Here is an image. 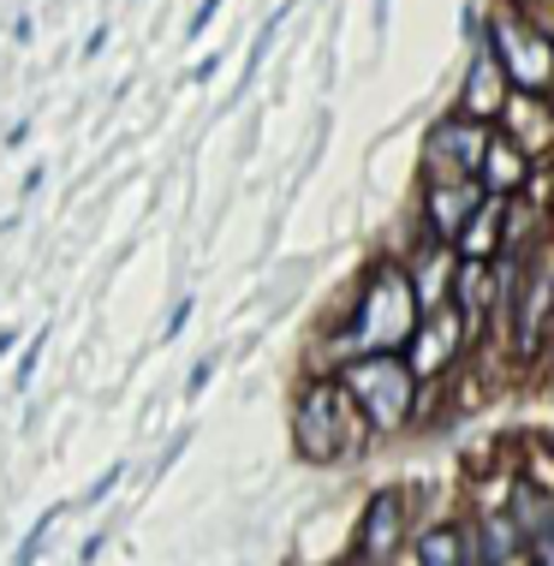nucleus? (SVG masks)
I'll use <instances>...</instances> for the list:
<instances>
[{
	"mask_svg": "<svg viewBox=\"0 0 554 566\" xmlns=\"http://www.w3.org/2000/svg\"><path fill=\"white\" fill-rule=\"evenodd\" d=\"M418 323H424V304H418L411 274L394 269V263H376L358 286L352 323L334 334V352H341V364L346 358H376V352H406Z\"/></svg>",
	"mask_w": 554,
	"mask_h": 566,
	"instance_id": "obj_1",
	"label": "nucleus"
},
{
	"mask_svg": "<svg viewBox=\"0 0 554 566\" xmlns=\"http://www.w3.org/2000/svg\"><path fill=\"white\" fill-rule=\"evenodd\" d=\"M369 436H376L369 418L334 376L304 381L299 406H292V441H299L304 465H334V459H346V453H364Z\"/></svg>",
	"mask_w": 554,
	"mask_h": 566,
	"instance_id": "obj_2",
	"label": "nucleus"
},
{
	"mask_svg": "<svg viewBox=\"0 0 554 566\" xmlns=\"http://www.w3.org/2000/svg\"><path fill=\"white\" fill-rule=\"evenodd\" d=\"M334 381L358 400V411L369 418V430L388 436L399 423H411L418 411V370L406 364V352H376V358H346Z\"/></svg>",
	"mask_w": 554,
	"mask_h": 566,
	"instance_id": "obj_3",
	"label": "nucleus"
},
{
	"mask_svg": "<svg viewBox=\"0 0 554 566\" xmlns=\"http://www.w3.org/2000/svg\"><path fill=\"white\" fill-rule=\"evenodd\" d=\"M483 42L495 49L506 84H513V96H548V90H554V49L543 42V30L513 7V0L489 12Z\"/></svg>",
	"mask_w": 554,
	"mask_h": 566,
	"instance_id": "obj_4",
	"label": "nucleus"
},
{
	"mask_svg": "<svg viewBox=\"0 0 554 566\" xmlns=\"http://www.w3.org/2000/svg\"><path fill=\"white\" fill-rule=\"evenodd\" d=\"M489 144H495V132H489L483 119H471V114L436 119V132H429V144H424L429 186H459V179H477V174H483Z\"/></svg>",
	"mask_w": 554,
	"mask_h": 566,
	"instance_id": "obj_5",
	"label": "nucleus"
},
{
	"mask_svg": "<svg viewBox=\"0 0 554 566\" xmlns=\"http://www.w3.org/2000/svg\"><path fill=\"white\" fill-rule=\"evenodd\" d=\"M554 316V244L536 239L525 251V286H519V304H513V346L519 358H531L543 346V323Z\"/></svg>",
	"mask_w": 554,
	"mask_h": 566,
	"instance_id": "obj_6",
	"label": "nucleus"
},
{
	"mask_svg": "<svg viewBox=\"0 0 554 566\" xmlns=\"http://www.w3.org/2000/svg\"><path fill=\"white\" fill-rule=\"evenodd\" d=\"M406 507H411L406 489H376L364 518H358V531H352V555L369 566H394L399 543H406V518H411Z\"/></svg>",
	"mask_w": 554,
	"mask_h": 566,
	"instance_id": "obj_7",
	"label": "nucleus"
},
{
	"mask_svg": "<svg viewBox=\"0 0 554 566\" xmlns=\"http://www.w3.org/2000/svg\"><path fill=\"white\" fill-rule=\"evenodd\" d=\"M459 340H466V311L448 298L441 311H429L418 323V334H411V346H406V364L418 370V381H429L459 358Z\"/></svg>",
	"mask_w": 554,
	"mask_h": 566,
	"instance_id": "obj_8",
	"label": "nucleus"
},
{
	"mask_svg": "<svg viewBox=\"0 0 554 566\" xmlns=\"http://www.w3.org/2000/svg\"><path fill=\"white\" fill-rule=\"evenodd\" d=\"M483 203H489L483 179L429 186V191H424V227H429V239H436V244H459V239H466V227L483 216Z\"/></svg>",
	"mask_w": 554,
	"mask_h": 566,
	"instance_id": "obj_9",
	"label": "nucleus"
},
{
	"mask_svg": "<svg viewBox=\"0 0 554 566\" xmlns=\"http://www.w3.org/2000/svg\"><path fill=\"white\" fill-rule=\"evenodd\" d=\"M506 102H513V84H506V72H501V60L489 42H477V54H471V72H466V90H459V114H471V119H501L506 114Z\"/></svg>",
	"mask_w": 554,
	"mask_h": 566,
	"instance_id": "obj_10",
	"label": "nucleus"
},
{
	"mask_svg": "<svg viewBox=\"0 0 554 566\" xmlns=\"http://www.w3.org/2000/svg\"><path fill=\"white\" fill-rule=\"evenodd\" d=\"M501 137H513L525 156H536V149H554V108H548V96H513V102H506Z\"/></svg>",
	"mask_w": 554,
	"mask_h": 566,
	"instance_id": "obj_11",
	"label": "nucleus"
},
{
	"mask_svg": "<svg viewBox=\"0 0 554 566\" xmlns=\"http://www.w3.org/2000/svg\"><path fill=\"white\" fill-rule=\"evenodd\" d=\"M477 179H483V191H489V197H501V203H513V191L531 179V156L513 144V137H501V132H495V144H489V156H483V174H477Z\"/></svg>",
	"mask_w": 554,
	"mask_h": 566,
	"instance_id": "obj_12",
	"label": "nucleus"
},
{
	"mask_svg": "<svg viewBox=\"0 0 554 566\" xmlns=\"http://www.w3.org/2000/svg\"><path fill=\"white\" fill-rule=\"evenodd\" d=\"M418 566H466V531L459 525H429L418 537Z\"/></svg>",
	"mask_w": 554,
	"mask_h": 566,
	"instance_id": "obj_13",
	"label": "nucleus"
},
{
	"mask_svg": "<svg viewBox=\"0 0 554 566\" xmlns=\"http://www.w3.org/2000/svg\"><path fill=\"white\" fill-rule=\"evenodd\" d=\"M513 7L525 12V19H531L536 30H543V42L554 49V0H513Z\"/></svg>",
	"mask_w": 554,
	"mask_h": 566,
	"instance_id": "obj_14",
	"label": "nucleus"
},
{
	"mask_svg": "<svg viewBox=\"0 0 554 566\" xmlns=\"http://www.w3.org/2000/svg\"><path fill=\"white\" fill-rule=\"evenodd\" d=\"M60 513H66V507H54V513H42V518H36V531H30V537L19 543V560H12V566H30V560H36V548H42V537L54 531V518H60Z\"/></svg>",
	"mask_w": 554,
	"mask_h": 566,
	"instance_id": "obj_15",
	"label": "nucleus"
},
{
	"mask_svg": "<svg viewBox=\"0 0 554 566\" xmlns=\"http://www.w3.org/2000/svg\"><path fill=\"white\" fill-rule=\"evenodd\" d=\"M531 560H536V566H554V518L531 537Z\"/></svg>",
	"mask_w": 554,
	"mask_h": 566,
	"instance_id": "obj_16",
	"label": "nucleus"
},
{
	"mask_svg": "<svg viewBox=\"0 0 554 566\" xmlns=\"http://www.w3.org/2000/svg\"><path fill=\"white\" fill-rule=\"evenodd\" d=\"M221 12V0H197V12H191V24H185V36H203V24Z\"/></svg>",
	"mask_w": 554,
	"mask_h": 566,
	"instance_id": "obj_17",
	"label": "nucleus"
},
{
	"mask_svg": "<svg viewBox=\"0 0 554 566\" xmlns=\"http://www.w3.org/2000/svg\"><path fill=\"white\" fill-rule=\"evenodd\" d=\"M215 376V358H203V364H197V370H191V381H185V394H203V381Z\"/></svg>",
	"mask_w": 554,
	"mask_h": 566,
	"instance_id": "obj_18",
	"label": "nucleus"
},
{
	"mask_svg": "<svg viewBox=\"0 0 554 566\" xmlns=\"http://www.w3.org/2000/svg\"><path fill=\"white\" fill-rule=\"evenodd\" d=\"M36 352H42V334L30 340V352H24V364H19V381H30V370H36Z\"/></svg>",
	"mask_w": 554,
	"mask_h": 566,
	"instance_id": "obj_19",
	"label": "nucleus"
},
{
	"mask_svg": "<svg viewBox=\"0 0 554 566\" xmlns=\"http://www.w3.org/2000/svg\"><path fill=\"white\" fill-rule=\"evenodd\" d=\"M114 483H119V465L107 471V478H96V489H90V501H102V495H107V489H114Z\"/></svg>",
	"mask_w": 554,
	"mask_h": 566,
	"instance_id": "obj_20",
	"label": "nucleus"
},
{
	"mask_svg": "<svg viewBox=\"0 0 554 566\" xmlns=\"http://www.w3.org/2000/svg\"><path fill=\"white\" fill-rule=\"evenodd\" d=\"M341 566H369V560H358V555H352V560H341Z\"/></svg>",
	"mask_w": 554,
	"mask_h": 566,
	"instance_id": "obj_21",
	"label": "nucleus"
},
{
	"mask_svg": "<svg viewBox=\"0 0 554 566\" xmlns=\"http://www.w3.org/2000/svg\"><path fill=\"white\" fill-rule=\"evenodd\" d=\"M548 108H554V90H548Z\"/></svg>",
	"mask_w": 554,
	"mask_h": 566,
	"instance_id": "obj_22",
	"label": "nucleus"
}]
</instances>
